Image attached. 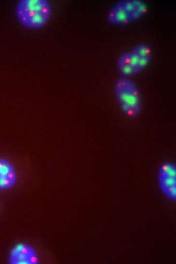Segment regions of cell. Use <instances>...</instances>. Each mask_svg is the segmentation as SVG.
I'll use <instances>...</instances> for the list:
<instances>
[{
    "mask_svg": "<svg viewBox=\"0 0 176 264\" xmlns=\"http://www.w3.org/2000/svg\"><path fill=\"white\" fill-rule=\"evenodd\" d=\"M148 11V5L142 0H121L108 11L106 20L113 25L124 26L141 19Z\"/></svg>",
    "mask_w": 176,
    "mask_h": 264,
    "instance_id": "3957f363",
    "label": "cell"
},
{
    "mask_svg": "<svg viewBox=\"0 0 176 264\" xmlns=\"http://www.w3.org/2000/svg\"><path fill=\"white\" fill-rule=\"evenodd\" d=\"M128 52L132 65L137 74L149 64L152 58V51L149 45L145 43L137 44Z\"/></svg>",
    "mask_w": 176,
    "mask_h": 264,
    "instance_id": "8992f818",
    "label": "cell"
},
{
    "mask_svg": "<svg viewBox=\"0 0 176 264\" xmlns=\"http://www.w3.org/2000/svg\"><path fill=\"white\" fill-rule=\"evenodd\" d=\"M114 92L121 110L128 118H134L140 113L142 100L140 91L128 77H122L116 80Z\"/></svg>",
    "mask_w": 176,
    "mask_h": 264,
    "instance_id": "7a4b0ae2",
    "label": "cell"
},
{
    "mask_svg": "<svg viewBox=\"0 0 176 264\" xmlns=\"http://www.w3.org/2000/svg\"><path fill=\"white\" fill-rule=\"evenodd\" d=\"M160 190L169 199L176 200V166L170 162L160 164L157 172Z\"/></svg>",
    "mask_w": 176,
    "mask_h": 264,
    "instance_id": "277c9868",
    "label": "cell"
},
{
    "mask_svg": "<svg viewBox=\"0 0 176 264\" xmlns=\"http://www.w3.org/2000/svg\"><path fill=\"white\" fill-rule=\"evenodd\" d=\"M16 15L24 27L39 29L48 22L51 14V7L46 0H20L16 7Z\"/></svg>",
    "mask_w": 176,
    "mask_h": 264,
    "instance_id": "6da1fadb",
    "label": "cell"
},
{
    "mask_svg": "<svg viewBox=\"0 0 176 264\" xmlns=\"http://www.w3.org/2000/svg\"><path fill=\"white\" fill-rule=\"evenodd\" d=\"M17 179V172L13 165L8 160L0 157V190L12 188Z\"/></svg>",
    "mask_w": 176,
    "mask_h": 264,
    "instance_id": "52a82bcc",
    "label": "cell"
},
{
    "mask_svg": "<svg viewBox=\"0 0 176 264\" xmlns=\"http://www.w3.org/2000/svg\"><path fill=\"white\" fill-rule=\"evenodd\" d=\"M8 261L10 264H38L39 258L33 247L26 243H19L11 250Z\"/></svg>",
    "mask_w": 176,
    "mask_h": 264,
    "instance_id": "5b68a950",
    "label": "cell"
}]
</instances>
